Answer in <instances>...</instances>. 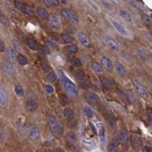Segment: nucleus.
<instances>
[{
    "instance_id": "obj_26",
    "label": "nucleus",
    "mask_w": 152,
    "mask_h": 152,
    "mask_svg": "<svg viewBox=\"0 0 152 152\" xmlns=\"http://www.w3.org/2000/svg\"><path fill=\"white\" fill-rule=\"evenodd\" d=\"M115 71L119 74V75H123L126 73V70H125L124 66L119 63V62H117V63L115 64Z\"/></svg>"
},
{
    "instance_id": "obj_27",
    "label": "nucleus",
    "mask_w": 152,
    "mask_h": 152,
    "mask_svg": "<svg viewBox=\"0 0 152 152\" xmlns=\"http://www.w3.org/2000/svg\"><path fill=\"white\" fill-rule=\"evenodd\" d=\"M91 68L97 73H101L102 72V67H101V65H100L96 61H92L91 62Z\"/></svg>"
},
{
    "instance_id": "obj_53",
    "label": "nucleus",
    "mask_w": 152,
    "mask_h": 152,
    "mask_svg": "<svg viewBox=\"0 0 152 152\" xmlns=\"http://www.w3.org/2000/svg\"><path fill=\"white\" fill-rule=\"evenodd\" d=\"M67 30H68L69 33H74V32H75V29L72 27V26H69L68 29H67Z\"/></svg>"
},
{
    "instance_id": "obj_8",
    "label": "nucleus",
    "mask_w": 152,
    "mask_h": 152,
    "mask_svg": "<svg viewBox=\"0 0 152 152\" xmlns=\"http://www.w3.org/2000/svg\"><path fill=\"white\" fill-rule=\"evenodd\" d=\"M3 70H4V72H5L8 76H14L15 75V69H14V66L13 64L10 63V62H4L3 64Z\"/></svg>"
},
{
    "instance_id": "obj_14",
    "label": "nucleus",
    "mask_w": 152,
    "mask_h": 152,
    "mask_svg": "<svg viewBox=\"0 0 152 152\" xmlns=\"http://www.w3.org/2000/svg\"><path fill=\"white\" fill-rule=\"evenodd\" d=\"M8 101V94L3 88L0 87V105L5 106Z\"/></svg>"
},
{
    "instance_id": "obj_56",
    "label": "nucleus",
    "mask_w": 152,
    "mask_h": 152,
    "mask_svg": "<svg viewBox=\"0 0 152 152\" xmlns=\"http://www.w3.org/2000/svg\"><path fill=\"white\" fill-rule=\"evenodd\" d=\"M25 152H32V151H31V150H30V149H29V148H26V149H25Z\"/></svg>"
},
{
    "instance_id": "obj_18",
    "label": "nucleus",
    "mask_w": 152,
    "mask_h": 152,
    "mask_svg": "<svg viewBox=\"0 0 152 152\" xmlns=\"http://www.w3.org/2000/svg\"><path fill=\"white\" fill-rule=\"evenodd\" d=\"M118 145H119L118 140L117 139V138H115V139H113L109 143L108 147H107V150H108V152H113L114 150H115L118 148Z\"/></svg>"
},
{
    "instance_id": "obj_5",
    "label": "nucleus",
    "mask_w": 152,
    "mask_h": 152,
    "mask_svg": "<svg viewBox=\"0 0 152 152\" xmlns=\"http://www.w3.org/2000/svg\"><path fill=\"white\" fill-rule=\"evenodd\" d=\"M133 86H134L135 89L137 90L138 94L142 97V98H144V99H146V98H148V93H147L146 91V89L143 87V84H140L139 82L137 81V80H134L133 81Z\"/></svg>"
},
{
    "instance_id": "obj_44",
    "label": "nucleus",
    "mask_w": 152,
    "mask_h": 152,
    "mask_svg": "<svg viewBox=\"0 0 152 152\" xmlns=\"http://www.w3.org/2000/svg\"><path fill=\"white\" fill-rule=\"evenodd\" d=\"M131 4H132V7H134L135 8H137V10H139V11L143 8V5H142V3H140V2H137V1H131Z\"/></svg>"
},
{
    "instance_id": "obj_51",
    "label": "nucleus",
    "mask_w": 152,
    "mask_h": 152,
    "mask_svg": "<svg viewBox=\"0 0 152 152\" xmlns=\"http://www.w3.org/2000/svg\"><path fill=\"white\" fill-rule=\"evenodd\" d=\"M5 51V44H4L2 39H0V53Z\"/></svg>"
},
{
    "instance_id": "obj_30",
    "label": "nucleus",
    "mask_w": 152,
    "mask_h": 152,
    "mask_svg": "<svg viewBox=\"0 0 152 152\" xmlns=\"http://www.w3.org/2000/svg\"><path fill=\"white\" fill-rule=\"evenodd\" d=\"M17 61L18 63H19L20 65L22 66H25L26 64H27V58L24 56V55H19L17 56Z\"/></svg>"
},
{
    "instance_id": "obj_52",
    "label": "nucleus",
    "mask_w": 152,
    "mask_h": 152,
    "mask_svg": "<svg viewBox=\"0 0 152 152\" xmlns=\"http://www.w3.org/2000/svg\"><path fill=\"white\" fill-rule=\"evenodd\" d=\"M68 148L70 150H74V151H76V147L74 146L73 144H70V143H68Z\"/></svg>"
},
{
    "instance_id": "obj_23",
    "label": "nucleus",
    "mask_w": 152,
    "mask_h": 152,
    "mask_svg": "<svg viewBox=\"0 0 152 152\" xmlns=\"http://www.w3.org/2000/svg\"><path fill=\"white\" fill-rule=\"evenodd\" d=\"M37 13H38V15L42 18V19H45V18L48 17V11L45 8H43V7H38L37 8Z\"/></svg>"
},
{
    "instance_id": "obj_39",
    "label": "nucleus",
    "mask_w": 152,
    "mask_h": 152,
    "mask_svg": "<svg viewBox=\"0 0 152 152\" xmlns=\"http://www.w3.org/2000/svg\"><path fill=\"white\" fill-rule=\"evenodd\" d=\"M43 4L46 6H53V5H58L59 1H56V0H43Z\"/></svg>"
},
{
    "instance_id": "obj_35",
    "label": "nucleus",
    "mask_w": 152,
    "mask_h": 152,
    "mask_svg": "<svg viewBox=\"0 0 152 152\" xmlns=\"http://www.w3.org/2000/svg\"><path fill=\"white\" fill-rule=\"evenodd\" d=\"M67 50H68L70 53H75L78 52V46L76 45V44H70L69 46H67Z\"/></svg>"
},
{
    "instance_id": "obj_1",
    "label": "nucleus",
    "mask_w": 152,
    "mask_h": 152,
    "mask_svg": "<svg viewBox=\"0 0 152 152\" xmlns=\"http://www.w3.org/2000/svg\"><path fill=\"white\" fill-rule=\"evenodd\" d=\"M49 127H50L52 132L56 135H61L63 132V127L60 124V122L57 120L53 115H50L48 119Z\"/></svg>"
},
{
    "instance_id": "obj_10",
    "label": "nucleus",
    "mask_w": 152,
    "mask_h": 152,
    "mask_svg": "<svg viewBox=\"0 0 152 152\" xmlns=\"http://www.w3.org/2000/svg\"><path fill=\"white\" fill-rule=\"evenodd\" d=\"M49 24H50L51 25L55 26V27H58V26L60 25V19L58 15L56 14H51L50 16H49Z\"/></svg>"
},
{
    "instance_id": "obj_12",
    "label": "nucleus",
    "mask_w": 152,
    "mask_h": 152,
    "mask_svg": "<svg viewBox=\"0 0 152 152\" xmlns=\"http://www.w3.org/2000/svg\"><path fill=\"white\" fill-rule=\"evenodd\" d=\"M77 37H78V39L80 41V42H81L84 46H89V44H90V42H89V39L84 32H79L77 34Z\"/></svg>"
},
{
    "instance_id": "obj_17",
    "label": "nucleus",
    "mask_w": 152,
    "mask_h": 152,
    "mask_svg": "<svg viewBox=\"0 0 152 152\" xmlns=\"http://www.w3.org/2000/svg\"><path fill=\"white\" fill-rule=\"evenodd\" d=\"M68 20L71 21L72 23L78 24L79 23V16L76 13L70 10H68Z\"/></svg>"
},
{
    "instance_id": "obj_6",
    "label": "nucleus",
    "mask_w": 152,
    "mask_h": 152,
    "mask_svg": "<svg viewBox=\"0 0 152 152\" xmlns=\"http://www.w3.org/2000/svg\"><path fill=\"white\" fill-rule=\"evenodd\" d=\"M15 7L18 8V10H20L21 11H23L24 13H25V14H27V15L32 16L34 14V11L32 10V8L28 6L25 5V4H23V3L19 2V1L15 2Z\"/></svg>"
},
{
    "instance_id": "obj_9",
    "label": "nucleus",
    "mask_w": 152,
    "mask_h": 152,
    "mask_svg": "<svg viewBox=\"0 0 152 152\" xmlns=\"http://www.w3.org/2000/svg\"><path fill=\"white\" fill-rule=\"evenodd\" d=\"M5 51H6V56H7L8 62H10V63L13 64L17 60V56H16V53L14 51V49L7 48Z\"/></svg>"
},
{
    "instance_id": "obj_50",
    "label": "nucleus",
    "mask_w": 152,
    "mask_h": 152,
    "mask_svg": "<svg viewBox=\"0 0 152 152\" xmlns=\"http://www.w3.org/2000/svg\"><path fill=\"white\" fill-rule=\"evenodd\" d=\"M42 68L43 70L47 71V70H49V65L46 63V62H42Z\"/></svg>"
},
{
    "instance_id": "obj_31",
    "label": "nucleus",
    "mask_w": 152,
    "mask_h": 152,
    "mask_svg": "<svg viewBox=\"0 0 152 152\" xmlns=\"http://www.w3.org/2000/svg\"><path fill=\"white\" fill-rule=\"evenodd\" d=\"M119 14H120V16L123 18V19H125L126 21H128V22H131L132 21V16H131V14H129V12H127L126 11H119Z\"/></svg>"
},
{
    "instance_id": "obj_22",
    "label": "nucleus",
    "mask_w": 152,
    "mask_h": 152,
    "mask_svg": "<svg viewBox=\"0 0 152 152\" xmlns=\"http://www.w3.org/2000/svg\"><path fill=\"white\" fill-rule=\"evenodd\" d=\"M132 146L134 150H137L140 147V138L137 135H133L132 137Z\"/></svg>"
},
{
    "instance_id": "obj_11",
    "label": "nucleus",
    "mask_w": 152,
    "mask_h": 152,
    "mask_svg": "<svg viewBox=\"0 0 152 152\" xmlns=\"http://www.w3.org/2000/svg\"><path fill=\"white\" fill-rule=\"evenodd\" d=\"M112 24H113L114 27L117 29L120 34H122V35H128V32H127L126 28H125L124 26L121 24H120V23H118V22L115 21V20H112Z\"/></svg>"
},
{
    "instance_id": "obj_42",
    "label": "nucleus",
    "mask_w": 152,
    "mask_h": 152,
    "mask_svg": "<svg viewBox=\"0 0 152 152\" xmlns=\"http://www.w3.org/2000/svg\"><path fill=\"white\" fill-rule=\"evenodd\" d=\"M45 90L47 92V94H49V95H52V94L55 92V89H53V87L51 86L50 84H48L45 86Z\"/></svg>"
},
{
    "instance_id": "obj_54",
    "label": "nucleus",
    "mask_w": 152,
    "mask_h": 152,
    "mask_svg": "<svg viewBox=\"0 0 152 152\" xmlns=\"http://www.w3.org/2000/svg\"><path fill=\"white\" fill-rule=\"evenodd\" d=\"M42 50L43 53H50V51H48V48L47 47H42Z\"/></svg>"
},
{
    "instance_id": "obj_38",
    "label": "nucleus",
    "mask_w": 152,
    "mask_h": 152,
    "mask_svg": "<svg viewBox=\"0 0 152 152\" xmlns=\"http://www.w3.org/2000/svg\"><path fill=\"white\" fill-rule=\"evenodd\" d=\"M136 53H137L138 56L141 57V58H143V59L146 58V52L143 50V49H141V48H136Z\"/></svg>"
},
{
    "instance_id": "obj_19",
    "label": "nucleus",
    "mask_w": 152,
    "mask_h": 152,
    "mask_svg": "<svg viewBox=\"0 0 152 152\" xmlns=\"http://www.w3.org/2000/svg\"><path fill=\"white\" fill-rule=\"evenodd\" d=\"M26 45H27L31 50L37 51L39 49V44L34 39H26Z\"/></svg>"
},
{
    "instance_id": "obj_41",
    "label": "nucleus",
    "mask_w": 152,
    "mask_h": 152,
    "mask_svg": "<svg viewBox=\"0 0 152 152\" xmlns=\"http://www.w3.org/2000/svg\"><path fill=\"white\" fill-rule=\"evenodd\" d=\"M84 115H86L87 118H92L93 111L91 110V108H89V107L86 106L84 107Z\"/></svg>"
},
{
    "instance_id": "obj_40",
    "label": "nucleus",
    "mask_w": 152,
    "mask_h": 152,
    "mask_svg": "<svg viewBox=\"0 0 152 152\" xmlns=\"http://www.w3.org/2000/svg\"><path fill=\"white\" fill-rule=\"evenodd\" d=\"M142 20L145 22L146 24H147V25H151V17L149 16V15H147V14H146V13H143L142 14Z\"/></svg>"
},
{
    "instance_id": "obj_49",
    "label": "nucleus",
    "mask_w": 152,
    "mask_h": 152,
    "mask_svg": "<svg viewBox=\"0 0 152 152\" xmlns=\"http://www.w3.org/2000/svg\"><path fill=\"white\" fill-rule=\"evenodd\" d=\"M47 41H48L49 44H51V45H52L53 47H55V48H58V44H57L56 42L52 41V39H47Z\"/></svg>"
},
{
    "instance_id": "obj_36",
    "label": "nucleus",
    "mask_w": 152,
    "mask_h": 152,
    "mask_svg": "<svg viewBox=\"0 0 152 152\" xmlns=\"http://www.w3.org/2000/svg\"><path fill=\"white\" fill-rule=\"evenodd\" d=\"M74 75H75L76 79H78V80H83L84 77V71H83L82 70H76L75 72H74Z\"/></svg>"
},
{
    "instance_id": "obj_57",
    "label": "nucleus",
    "mask_w": 152,
    "mask_h": 152,
    "mask_svg": "<svg viewBox=\"0 0 152 152\" xmlns=\"http://www.w3.org/2000/svg\"><path fill=\"white\" fill-rule=\"evenodd\" d=\"M45 152H52V151H51V150H49V149H47V150H46Z\"/></svg>"
},
{
    "instance_id": "obj_4",
    "label": "nucleus",
    "mask_w": 152,
    "mask_h": 152,
    "mask_svg": "<svg viewBox=\"0 0 152 152\" xmlns=\"http://www.w3.org/2000/svg\"><path fill=\"white\" fill-rule=\"evenodd\" d=\"M27 133H28V137L31 141H37L39 137V129H38L37 126L35 125H30L27 129Z\"/></svg>"
},
{
    "instance_id": "obj_45",
    "label": "nucleus",
    "mask_w": 152,
    "mask_h": 152,
    "mask_svg": "<svg viewBox=\"0 0 152 152\" xmlns=\"http://www.w3.org/2000/svg\"><path fill=\"white\" fill-rule=\"evenodd\" d=\"M69 127L71 128V129H75L76 127H77V121L73 118V119H70L69 120Z\"/></svg>"
},
{
    "instance_id": "obj_46",
    "label": "nucleus",
    "mask_w": 152,
    "mask_h": 152,
    "mask_svg": "<svg viewBox=\"0 0 152 152\" xmlns=\"http://www.w3.org/2000/svg\"><path fill=\"white\" fill-rule=\"evenodd\" d=\"M128 97H129V100L131 101L132 102H133V103H135V102L137 101L136 98H135V96H134V94H133L132 92L129 91V92L128 93Z\"/></svg>"
},
{
    "instance_id": "obj_28",
    "label": "nucleus",
    "mask_w": 152,
    "mask_h": 152,
    "mask_svg": "<svg viewBox=\"0 0 152 152\" xmlns=\"http://www.w3.org/2000/svg\"><path fill=\"white\" fill-rule=\"evenodd\" d=\"M14 92H15V94L18 97H23L24 94H25L24 88H23V87H22V86H20V84H17V86H15Z\"/></svg>"
},
{
    "instance_id": "obj_3",
    "label": "nucleus",
    "mask_w": 152,
    "mask_h": 152,
    "mask_svg": "<svg viewBox=\"0 0 152 152\" xmlns=\"http://www.w3.org/2000/svg\"><path fill=\"white\" fill-rule=\"evenodd\" d=\"M84 99L87 101V102H89V103L91 104H96L100 101L99 96H98L95 92H93L91 90H87L84 92Z\"/></svg>"
},
{
    "instance_id": "obj_55",
    "label": "nucleus",
    "mask_w": 152,
    "mask_h": 152,
    "mask_svg": "<svg viewBox=\"0 0 152 152\" xmlns=\"http://www.w3.org/2000/svg\"><path fill=\"white\" fill-rule=\"evenodd\" d=\"M55 152H64V150L61 149V148H59V147H58V148H56V149L55 150Z\"/></svg>"
},
{
    "instance_id": "obj_13",
    "label": "nucleus",
    "mask_w": 152,
    "mask_h": 152,
    "mask_svg": "<svg viewBox=\"0 0 152 152\" xmlns=\"http://www.w3.org/2000/svg\"><path fill=\"white\" fill-rule=\"evenodd\" d=\"M105 42L107 43V45H108L112 50H114V51H118V43L115 42V41L113 39V38H111V37H106L105 38Z\"/></svg>"
},
{
    "instance_id": "obj_34",
    "label": "nucleus",
    "mask_w": 152,
    "mask_h": 152,
    "mask_svg": "<svg viewBox=\"0 0 152 152\" xmlns=\"http://www.w3.org/2000/svg\"><path fill=\"white\" fill-rule=\"evenodd\" d=\"M59 101L62 105H67L69 103V98L67 97L65 94H60L59 96Z\"/></svg>"
},
{
    "instance_id": "obj_21",
    "label": "nucleus",
    "mask_w": 152,
    "mask_h": 152,
    "mask_svg": "<svg viewBox=\"0 0 152 152\" xmlns=\"http://www.w3.org/2000/svg\"><path fill=\"white\" fill-rule=\"evenodd\" d=\"M63 114H64V117L69 120L74 118V112L72 109L70 108V107H67V108L64 109Z\"/></svg>"
},
{
    "instance_id": "obj_47",
    "label": "nucleus",
    "mask_w": 152,
    "mask_h": 152,
    "mask_svg": "<svg viewBox=\"0 0 152 152\" xmlns=\"http://www.w3.org/2000/svg\"><path fill=\"white\" fill-rule=\"evenodd\" d=\"M70 62L71 64H72L73 66H81V61H80L79 59L77 58H72V59H70Z\"/></svg>"
},
{
    "instance_id": "obj_29",
    "label": "nucleus",
    "mask_w": 152,
    "mask_h": 152,
    "mask_svg": "<svg viewBox=\"0 0 152 152\" xmlns=\"http://www.w3.org/2000/svg\"><path fill=\"white\" fill-rule=\"evenodd\" d=\"M12 44H13V47H14V50L18 51L19 53L24 51L23 46H22V44L19 42V41H17V39H13V41H12Z\"/></svg>"
},
{
    "instance_id": "obj_25",
    "label": "nucleus",
    "mask_w": 152,
    "mask_h": 152,
    "mask_svg": "<svg viewBox=\"0 0 152 152\" xmlns=\"http://www.w3.org/2000/svg\"><path fill=\"white\" fill-rule=\"evenodd\" d=\"M66 138H67V140H68V143H70V144H73V145L76 143V140H77L76 134L73 132H69L67 133Z\"/></svg>"
},
{
    "instance_id": "obj_15",
    "label": "nucleus",
    "mask_w": 152,
    "mask_h": 152,
    "mask_svg": "<svg viewBox=\"0 0 152 152\" xmlns=\"http://www.w3.org/2000/svg\"><path fill=\"white\" fill-rule=\"evenodd\" d=\"M101 65L103 66L107 70H111L113 69V63H112V61L106 56L101 57Z\"/></svg>"
},
{
    "instance_id": "obj_24",
    "label": "nucleus",
    "mask_w": 152,
    "mask_h": 152,
    "mask_svg": "<svg viewBox=\"0 0 152 152\" xmlns=\"http://www.w3.org/2000/svg\"><path fill=\"white\" fill-rule=\"evenodd\" d=\"M61 41L66 44H72L73 42V38L70 36L69 34H61Z\"/></svg>"
},
{
    "instance_id": "obj_48",
    "label": "nucleus",
    "mask_w": 152,
    "mask_h": 152,
    "mask_svg": "<svg viewBox=\"0 0 152 152\" xmlns=\"http://www.w3.org/2000/svg\"><path fill=\"white\" fill-rule=\"evenodd\" d=\"M4 138H5V131H4V129L0 126V142L3 141Z\"/></svg>"
},
{
    "instance_id": "obj_43",
    "label": "nucleus",
    "mask_w": 152,
    "mask_h": 152,
    "mask_svg": "<svg viewBox=\"0 0 152 152\" xmlns=\"http://www.w3.org/2000/svg\"><path fill=\"white\" fill-rule=\"evenodd\" d=\"M47 80L50 83L55 82L56 80V73L55 72H50V74L47 76Z\"/></svg>"
},
{
    "instance_id": "obj_20",
    "label": "nucleus",
    "mask_w": 152,
    "mask_h": 152,
    "mask_svg": "<svg viewBox=\"0 0 152 152\" xmlns=\"http://www.w3.org/2000/svg\"><path fill=\"white\" fill-rule=\"evenodd\" d=\"M101 83L102 84V86L107 89H111L113 87V82H112L111 79L107 77H101Z\"/></svg>"
},
{
    "instance_id": "obj_16",
    "label": "nucleus",
    "mask_w": 152,
    "mask_h": 152,
    "mask_svg": "<svg viewBox=\"0 0 152 152\" xmlns=\"http://www.w3.org/2000/svg\"><path fill=\"white\" fill-rule=\"evenodd\" d=\"M25 107H26V110L29 111V112H34L36 109H37L38 104L34 100H28L26 101L25 103Z\"/></svg>"
},
{
    "instance_id": "obj_32",
    "label": "nucleus",
    "mask_w": 152,
    "mask_h": 152,
    "mask_svg": "<svg viewBox=\"0 0 152 152\" xmlns=\"http://www.w3.org/2000/svg\"><path fill=\"white\" fill-rule=\"evenodd\" d=\"M0 23H1L3 25L5 26H10V20L8 19V17H6L5 15L0 14Z\"/></svg>"
},
{
    "instance_id": "obj_7",
    "label": "nucleus",
    "mask_w": 152,
    "mask_h": 152,
    "mask_svg": "<svg viewBox=\"0 0 152 152\" xmlns=\"http://www.w3.org/2000/svg\"><path fill=\"white\" fill-rule=\"evenodd\" d=\"M118 142L121 143L122 145H127L129 142V133L126 128H122L118 133Z\"/></svg>"
},
{
    "instance_id": "obj_2",
    "label": "nucleus",
    "mask_w": 152,
    "mask_h": 152,
    "mask_svg": "<svg viewBox=\"0 0 152 152\" xmlns=\"http://www.w3.org/2000/svg\"><path fill=\"white\" fill-rule=\"evenodd\" d=\"M62 84H63V87L65 88V90L70 93V95H73V96H76L78 94V90H77V87H76L75 84L69 80L67 77L62 75Z\"/></svg>"
},
{
    "instance_id": "obj_37",
    "label": "nucleus",
    "mask_w": 152,
    "mask_h": 152,
    "mask_svg": "<svg viewBox=\"0 0 152 152\" xmlns=\"http://www.w3.org/2000/svg\"><path fill=\"white\" fill-rule=\"evenodd\" d=\"M81 87L83 89H87L90 87V81L87 78V79H83L81 82Z\"/></svg>"
},
{
    "instance_id": "obj_33",
    "label": "nucleus",
    "mask_w": 152,
    "mask_h": 152,
    "mask_svg": "<svg viewBox=\"0 0 152 152\" xmlns=\"http://www.w3.org/2000/svg\"><path fill=\"white\" fill-rule=\"evenodd\" d=\"M105 119H106V121H107V123H108V125L110 127L114 128L115 126V119L113 117H111V115H106Z\"/></svg>"
}]
</instances>
